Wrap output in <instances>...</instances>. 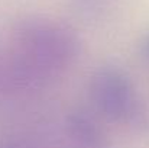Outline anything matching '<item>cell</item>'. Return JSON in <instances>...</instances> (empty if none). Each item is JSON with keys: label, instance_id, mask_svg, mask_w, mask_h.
<instances>
[{"label": "cell", "instance_id": "6da1fadb", "mask_svg": "<svg viewBox=\"0 0 149 148\" xmlns=\"http://www.w3.org/2000/svg\"><path fill=\"white\" fill-rule=\"evenodd\" d=\"M9 48L19 97L49 87L78 60L81 39L74 28L48 16H25L10 31Z\"/></svg>", "mask_w": 149, "mask_h": 148}, {"label": "cell", "instance_id": "7a4b0ae2", "mask_svg": "<svg viewBox=\"0 0 149 148\" xmlns=\"http://www.w3.org/2000/svg\"><path fill=\"white\" fill-rule=\"evenodd\" d=\"M88 99L104 119L139 129L149 128V110L129 74L113 64L93 71L88 80Z\"/></svg>", "mask_w": 149, "mask_h": 148}, {"label": "cell", "instance_id": "3957f363", "mask_svg": "<svg viewBox=\"0 0 149 148\" xmlns=\"http://www.w3.org/2000/svg\"><path fill=\"white\" fill-rule=\"evenodd\" d=\"M64 148H111L97 119L84 109L68 110L59 126Z\"/></svg>", "mask_w": 149, "mask_h": 148}, {"label": "cell", "instance_id": "277c9868", "mask_svg": "<svg viewBox=\"0 0 149 148\" xmlns=\"http://www.w3.org/2000/svg\"><path fill=\"white\" fill-rule=\"evenodd\" d=\"M0 148H64L61 138L55 144L39 131L28 128H9L0 131Z\"/></svg>", "mask_w": 149, "mask_h": 148}, {"label": "cell", "instance_id": "5b68a950", "mask_svg": "<svg viewBox=\"0 0 149 148\" xmlns=\"http://www.w3.org/2000/svg\"><path fill=\"white\" fill-rule=\"evenodd\" d=\"M17 99L19 95L15 84L9 54L7 51H1L0 52V103L17 100Z\"/></svg>", "mask_w": 149, "mask_h": 148}, {"label": "cell", "instance_id": "8992f818", "mask_svg": "<svg viewBox=\"0 0 149 148\" xmlns=\"http://www.w3.org/2000/svg\"><path fill=\"white\" fill-rule=\"evenodd\" d=\"M114 0H71L75 10L86 18H97L103 15Z\"/></svg>", "mask_w": 149, "mask_h": 148}, {"label": "cell", "instance_id": "52a82bcc", "mask_svg": "<svg viewBox=\"0 0 149 148\" xmlns=\"http://www.w3.org/2000/svg\"><path fill=\"white\" fill-rule=\"evenodd\" d=\"M141 49H142V54H143L145 60L149 62V32L145 35V36H143V41H142Z\"/></svg>", "mask_w": 149, "mask_h": 148}]
</instances>
